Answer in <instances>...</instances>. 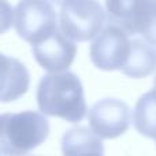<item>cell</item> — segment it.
<instances>
[{"label":"cell","mask_w":156,"mask_h":156,"mask_svg":"<svg viewBox=\"0 0 156 156\" xmlns=\"http://www.w3.org/2000/svg\"><path fill=\"white\" fill-rule=\"evenodd\" d=\"M36 99L43 114L62 118L70 123L81 122L86 114L81 80L69 70L44 76L38 82Z\"/></svg>","instance_id":"6da1fadb"},{"label":"cell","mask_w":156,"mask_h":156,"mask_svg":"<svg viewBox=\"0 0 156 156\" xmlns=\"http://www.w3.org/2000/svg\"><path fill=\"white\" fill-rule=\"evenodd\" d=\"M48 119L37 111L0 115V152L5 156H26L48 138Z\"/></svg>","instance_id":"7a4b0ae2"},{"label":"cell","mask_w":156,"mask_h":156,"mask_svg":"<svg viewBox=\"0 0 156 156\" xmlns=\"http://www.w3.org/2000/svg\"><path fill=\"white\" fill-rule=\"evenodd\" d=\"M60 32L73 41L93 40L105 22V12L97 0H66L60 8Z\"/></svg>","instance_id":"3957f363"},{"label":"cell","mask_w":156,"mask_h":156,"mask_svg":"<svg viewBox=\"0 0 156 156\" xmlns=\"http://www.w3.org/2000/svg\"><path fill=\"white\" fill-rule=\"evenodd\" d=\"M14 27L32 45L59 29L55 8L48 0H19L14 11Z\"/></svg>","instance_id":"277c9868"},{"label":"cell","mask_w":156,"mask_h":156,"mask_svg":"<svg viewBox=\"0 0 156 156\" xmlns=\"http://www.w3.org/2000/svg\"><path fill=\"white\" fill-rule=\"evenodd\" d=\"M130 52V38L118 25L110 23L96 36L89 49L90 60L97 69L104 71L121 70Z\"/></svg>","instance_id":"5b68a950"},{"label":"cell","mask_w":156,"mask_h":156,"mask_svg":"<svg viewBox=\"0 0 156 156\" xmlns=\"http://www.w3.org/2000/svg\"><path fill=\"white\" fill-rule=\"evenodd\" d=\"M89 126L100 138L112 140L125 134L130 126L132 112L126 103L116 99L96 101L88 114Z\"/></svg>","instance_id":"8992f818"},{"label":"cell","mask_w":156,"mask_h":156,"mask_svg":"<svg viewBox=\"0 0 156 156\" xmlns=\"http://www.w3.org/2000/svg\"><path fill=\"white\" fill-rule=\"evenodd\" d=\"M32 52L36 62L49 73L65 71L73 65L77 55V45L66 37L60 29L47 36L41 41L33 44Z\"/></svg>","instance_id":"52a82bcc"},{"label":"cell","mask_w":156,"mask_h":156,"mask_svg":"<svg viewBox=\"0 0 156 156\" xmlns=\"http://www.w3.org/2000/svg\"><path fill=\"white\" fill-rule=\"evenodd\" d=\"M29 83L30 76L26 66L16 58L0 52V101L18 100L27 92Z\"/></svg>","instance_id":"ba28073f"},{"label":"cell","mask_w":156,"mask_h":156,"mask_svg":"<svg viewBox=\"0 0 156 156\" xmlns=\"http://www.w3.org/2000/svg\"><path fill=\"white\" fill-rule=\"evenodd\" d=\"M63 156H103L101 138L85 126H76L62 137Z\"/></svg>","instance_id":"9c48e42d"},{"label":"cell","mask_w":156,"mask_h":156,"mask_svg":"<svg viewBox=\"0 0 156 156\" xmlns=\"http://www.w3.org/2000/svg\"><path fill=\"white\" fill-rule=\"evenodd\" d=\"M156 70V47L143 38L130 40V52L121 71L132 78H145Z\"/></svg>","instance_id":"30bf717a"},{"label":"cell","mask_w":156,"mask_h":156,"mask_svg":"<svg viewBox=\"0 0 156 156\" xmlns=\"http://www.w3.org/2000/svg\"><path fill=\"white\" fill-rule=\"evenodd\" d=\"M133 123L140 134L156 140V88L138 99L133 111Z\"/></svg>","instance_id":"8fae6325"},{"label":"cell","mask_w":156,"mask_h":156,"mask_svg":"<svg viewBox=\"0 0 156 156\" xmlns=\"http://www.w3.org/2000/svg\"><path fill=\"white\" fill-rule=\"evenodd\" d=\"M147 0H105L110 22L121 26L130 36V30Z\"/></svg>","instance_id":"7c38bea8"},{"label":"cell","mask_w":156,"mask_h":156,"mask_svg":"<svg viewBox=\"0 0 156 156\" xmlns=\"http://www.w3.org/2000/svg\"><path fill=\"white\" fill-rule=\"evenodd\" d=\"M140 34L156 47V0H147L130 30V36Z\"/></svg>","instance_id":"4fadbf2b"},{"label":"cell","mask_w":156,"mask_h":156,"mask_svg":"<svg viewBox=\"0 0 156 156\" xmlns=\"http://www.w3.org/2000/svg\"><path fill=\"white\" fill-rule=\"evenodd\" d=\"M14 23V8L8 0H0V34L5 33Z\"/></svg>","instance_id":"5bb4252c"},{"label":"cell","mask_w":156,"mask_h":156,"mask_svg":"<svg viewBox=\"0 0 156 156\" xmlns=\"http://www.w3.org/2000/svg\"><path fill=\"white\" fill-rule=\"evenodd\" d=\"M48 2L54 3V4H63V3H65L66 0H48Z\"/></svg>","instance_id":"9a60e30c"},{"label":"cell","mask_w":156,"mask_h":156,"mask_svg":"<svg viewBox=\"0 0 156 156\" xmlns=\"http://www.w3.org/2000/svg\"><path fill=\"white\" fill-rule=\"evenodd\" d=\"M154 88H156V77H155V80H154Z\"/></svg>","instance_id":"2e32d148"},{"label":"cell","mask_w":156,"mask_h":156,"mask_svg":"<svg viewBox=\"0 0 156 156\" xmlns=\"http://www.w3.org/2000/svg\"><path fill=\"white\" fill-rule=\"evenodd\" d=\"M155 141H156V140H155Z\"/></svg>","instance_id":"e0dca14e"}]
</instances>
